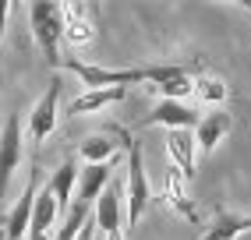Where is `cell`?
<instances>
[{"mask_svg": "<svg viewBox=\"0 0 251 240\" xmlns=\"http://www.w3.org/2000/svg\"><path fill=\"white\" fill-rule=\"evenodd\" d=\"M110 169H113V159H110V163H99V166H85V169H81L75 201H81V205H89V209H92L96 198L103 194V187L110 184Z\"/></svg>", "mask_w": 251, "mask_h": 240, "instance_id": "2e32d148", "label": "cell"}, {"mask_svg": "<svg viewBox=\"0 0 251 240\" xmlns=\"http://www.w3.org/2000/svg\"><path fill=\"white\" fill-rule=\"evenodd\" d=\"M244 233H251V216H233V212L220 209L212 219V226H205V233L198 240H237Z\"/></svg>", "mask_w": 251, "mask_h": 240, "instance_id": "e0dca14e", "label": "cell"}, {"mask_svg": "<svg viewBox=\"0 0 251 240\" xmlns=\"http://www.w3.org/2000/svg\"><path fill=\"white\" fill-rule=\"evenodd\" d=\"M75 184H78V166H75V159H64V163L57 166V173L50 177V184H46V191L53 194V201H57L60 212L71 209V201H75Z\"/></svg>", "mask_w": 251, "mask_h": 240, "instance_id": "4fadbf2b", "label": "cell"}, {"mask_svg": "<svg viewBox=\"0 0 251 240\" xmlns=\"http://www.w3.org/2000/svg\"><path fill=\"white\" fill-rule=\"evenodd\" d=\"M60 22H64V39L75 49L96 43V22L89 4H60Z\"/></svg>", "mask_w": 251, "mask_h": 240, "instance_id": "9c48e42d", "label": "cell"}, {"mask_svg": "<svg viewBox=\"0 0 251 240\" xmlns=\"http://www.w3.org/2000/svg\"><path fill=\"white\" fill-rule=\"evenodd\" d=\"M202 113L188 102H174V99H159L156 110L149 113L138 127H166V131H195Z\"/></svg>", "mask_w": 251, "mask_h": 240, "instance_id": "5b68a950", "label": "cell"}, {"mask_svg": "<svg viewBox=\"0 0 251 240\" xmlns=\"http://www.w3.org/2000/svg\"><path fill=\"white\" fill-rule=\"evenodd\" d=\"M163 198H166V205L177 212V216H184L191 222V226H202V216H198V209H195V201L188 198V177L180 173V169H166V177H163Z\"/></svg>", "mask_w": 251, "mask_h": 240, "instance_id": "30bf717a", "label": "cell"}, {"mask_svg": "<svg viewBox=\"0 0 251 240\" xmlns=\"http://www.w3.org/2000/svg\"><path fill=\"white\" fill-rule=\"evenodd\" d=\"M57 201L53 194L46 191V187H39V194H36V205H32V219H28V237H50L57 226Z\"/></svg>", "mask_w": 251, "mask_h": 240, "instance_id": "5bb4252c", "label": "cell"}, {"mask_svg": "<svg viewBox=\"0 0 251 240\" xmlns=\"http://www.w3.org/2000/svg\"><path fill=\"white\" fill-rule=\"evenodd\" d=\"M36 194H39V166H32L22 198L14 201L11 212L4 216V240H25V233H28V219H32V205H36Z\"/></svg>", "mask_w": 251, "mask_h": 240, "instance_id": "52a82bcc", "label": "cell"}, {"mask_svg": "<svg viewBox=\"0 0 251 240\" xmlns=\"http://www.w3.org/2000/svg\"><path fill=\"white\" fill-rule=\"evenodd\" d=\"M152 89L163 96V99H174V102H184V96H191L195 89V74H177L170 81H163V85H152Z\"/></svg>", "mask_w": 251, "mask_h": 240, "instance_id": "ffe728a7", "label": "cell"}, {"mask_svg": "<svg viewBox=\"0 0 251 240\" xmlns=\"http://www.w3.org/2000/svg\"><path fill=\"white\" fill-rule=\"evenodd\" d=\"M248 11H251V4H248Z\"/></svg>", "mask_w": 251, "mask_h": 240, "instance_id": "cb8c5ba5", "label": "cell"}, {"mask_svg": "<svg viewBox=\"0 0 251 240\" xmlns=\"http://www.w3.org/2000/svg\"><path fill=\"white\" fill-rule=\"evenodd\" d=\"M78 156L85 159V166L110 163V159L117 156V142L110 138V134H89V138L78 145Z\"/></svg>", "mask_w": 251, "mask_h": 240, "instance_id": "ac0fdd59", "label": "cell"}, {"mask_svg": "<svg viewBox=\"0 0 251 240\" xmlns=\"http://www.w3.org/2000/svg\"><path fill=\"white\" fill-rule=\"evenodd\" d=\"M64 71H71L81 85L89 89H127V85H138V81H149V67H99V64H89V60H78V57H68L60 60Z\"/></svg>", "mask_w": 251, "mask_h": 240, "instance_id": "7a4b0ae2", "label": "cell"}, {"mask_svg": "<svg viewBox=\"0 0 251 240\" xmlns=\"http://www.w3.org/2000/svg\"><path fill=\"white\" fill-rule=\"evenodd\" d=\"M28 25L36 46L43 49V57L50 67H60V39H64V22H60V4L53 0H36L28 4Z\"/></svg>", "mask_w": 251, "mask_h": 240, "instance_id": "3957f363", "label": "cell"}, {"mask_svg": "<svg viewBox=\"0 0 251 240\" xmlns=\"http://www.w3.org/2000/svg\"><path fill=\"white\" fill-rule=\"evenodd\" d=\"M124 96H127V89H89V92H81V96H75V99H71L68 113H71V117L99 113V110L113 106V102H121Z\"/></svg>", "mask_w": 251, "mask_h": 240, "instance_id": "9a60e30c", "label": "cell"}, {"mask_svg": "<svg viewBox=\"0 0 251 240\" xmlns=\"http://www.w3.org/2000/svg\"><path fill=\"white\" fill-rule=\"evenodd\" d=\"M230 127H233L230 113H223V110H216V113H202L198 127L191 131V134H195L198 152H212V148H216V145H220L226 134H230Z\"/></svg>", "mask_w": 251, "mask_h": 240, "instance_id": "8fae6325", "label": "cell"}, {"mask_svg": "<svg viewBox=\"0 0 251 240\" xmlns=\"http://www.w3.org/2000/svg\"><path fill=\"white\" fill-rule=\"evenodd\" d=\"M92 222H96V230L99 233H117V230H124V187L121 184H106L103 187V194L96 198L92 205Z\"/></svg>", "mask_w": 251, "mask_h": 240, "instance_id": "ba28073f", "label": "cell"}, {"mask_svg": "<svg viewBox=\"0 0 251 240\" xmlns=\"http://www.w3.org/2000/svg\"><path fill=\"white\" fill-rule=\"evenodd\" d=\"M103 240H124V230H117V233H106Z\"/></svg>", "mask_w": 251, "mask_h": 240, "instance_id": "7402d4cb", "label": "cell"}, {"mask_svg": "<svg viewBox=\"0 0 251 240\" xmlns=\"http://www.w3.org/2000/svg\"><path fill=\"white\" fill-rule=\"evenodd\" d=\"M191 96H198L202 102H223V99H226V81H223V78H209V74H202V78H195Z\"/></svg>", "mask_w": 251, "mask_h": 240, "instance_id": "d6986e66", "label": "cell"}, {"mask_svg": "<svg viewBox=\"0 0 251 240\" xmlns=\"http://www.w3.org/2000/svg\"><path fill=\"white\" fill-rule=\"evenodd\" d=\"M57 102H60V78L50 81V89L39 96V102L28 113V142H46L57 127Z\"/></svg>", "mask_w": 251, "mask_h": 240, "instance_id": "8992f818", "label": "cell"}, {"mask_svg": "<svg viewBox=\"0 0 251 240\" xmlns=\"http://www.w3.org/2000/svg\"><path fill=\"white\" fill-rule=\"evenodd\" d=\"M7 14H11V4L0 0V43H4V28H7Z\"/></svg>", "mask_w": 251, "mask_h": 240, "instance_id": "44dd1931", "label": "cell"}, {"mask_svg": "<svg viewBox=\"0 0 251 240\" xmlns=\"http://www.w3.org/2000/svg\"><path fill=\"white\" fill-rule=\"evenodd\" d=\"M195 152L198 145L191 131H166V156H170L174 169H180L188 180L195 177Z\"/></svg>", "mask_w": 251, "mask_h": 240, "instance_id": "7c38bea8", "label": "cell"}, {"mask_svg": "<svg viewBox=\"0 0 251 240\" xmlns=\"http://www.w3.org/2000/svg\"><path fill=\"white\" fill-rule=\"evenodd\" d=\"M22 156H25V127H22V117L11 113L4 131H0V209L7 201V191H11L14 169L22 166Z\"/></svg>", "mask_w": 251, "mask_h": 240, "instance_id": "277c9868", "label": "cell"}, {"mask_svg": "<svg viewBox=\"0 0 251 240\" xmlns=\"http://www.w3.org/2000/svg\"><path fill=\"white\" fill-rule=\"evenodd\" d=\"M110 138H117V145L127 148V177H124V222L135 226V222L145 216L149 201H152V187H149L145 177V156H142V142L135 138V131H127L121 124H106Z\"/></svg>", "mask_w": 251, "mask_h": 240, "instance_id": "6da1fadb", "label": "cell"}, {"mask_svg": "<svg viewBox=\"0 0 251 240\" xmlns=\"http://www.w3.org/2000/svg\"><path fill=\"white\" fill-rule=\"evenodd\" d=\"M28 240H50V237H28Z\"/></svg>", "mask_w": 251, "mask_h": 240, "instance_id": "603a6c76", "label": "cell"}]
</instances>
